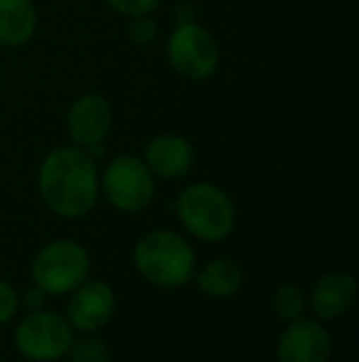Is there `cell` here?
<instances>
[{
	"label": "cell",
	"mask_w": 359,
	"mask_h": 362,
	"mask_svg": "<svg viewBox=\"0 0 359 362\" xmlns=\"http://www.w3.org/2000/svg\"><path fill=\"white\" fill-rule=\"evenodd\" d=\"M42 202L64 219L89 215L99 202V165L87 148L59 146L44 156L37 170Z\"/></svg>",
	"instance_id": "cell-1"
},
{
	"label": "cell",
	"mask_w": 359,
	"mask_h": 362,
	"mask_svg": "<svg viewBox=\"0 0 359 362\" xmlns=\"http://www.w3.org/2000/svg\"><path fill=\"white\" fill-rule=\"evenodd\" d=\"M133 264L140 276L153 286L180 288L195 276L197 254L182 234L173 229H153L138 239Z\"/></svg>",
	"instance_id": "cell-2"
},
{
	"label": "cell",
	"mask_w": 359,
	"mask_h": 362,
	"mask_svg": "<svg viewBox=\"0 0 359 362\" xmlns=\"http://www.w3.org/2000/svg\"><path fill=\"white\" fill-rule=\"evenodd\" d=\"M180 224L202 242H224L236 227V207L214 182H192L175 202Z\"/></svg>",
	"instance_id": "cell-3"
},
{
	"label": "cell",
	"mask_w": 359,
	"mask_h": 362,
	"mask_svg": "<svg viewBox=\"0 0 359 362\" xmlns=\"http://www.w3.org/2000/svg\"><path fill=\"white\" fill-rule=\"evenodd\" d=\"M170 67L187 81H207L221 64V47L217 37L195 20H180L165 42Z\"/></svg>",
	"instance_id": "cell-4"
},
{
	"label": "cell",
	"mask_w": 359,
	"mask_h": 362,
	"mask_svg": "<svg viewBox=\"0 0 359 362\" xmlns=\"http://www.w3.org/2000/svg\"><path fill=\"white\" fill-rule=\"evenodd\" d=\"M91 257L84 244L74 239H54L44 244L32 259V284L47 296L72 293L89 279Z\"/></svg>",
	"instance_id": "cell-5"
},
{
	"label": "cell",
	"mask_w": 359,
	"mask_h": 362,
	"mask_svg": "<svg viewBox=\"0 0 359 362\" xmlns=\"http://www.w3.org/2000/svg\"><path fill=\"white\" fill-rule=\"evenodd\" d=\"M155 180L158 177L148 170L143 158L116 156L104 173H99V190L114 210L135 215L150 207L155 197Z\"/></svg>",
	"instance_id": "cell-6"
},
{
	"label": "cell",
	"mask_w": 359,
	"mask_h": 362,
	"mask_svg": "<svg viewBox=\"0 0 359 362\" xmlns=\"http://www.w3.org/2000/svg\"><path fill=\"white\" fill-rule=\"evenodd\" d=\"M74 340V328L62 313L35 308L15 328V348L30 362H57Z\"/></svg>",
	"instance_id": "cell-7"
},
{
	"label": "cell",
	"mask_w": 359,
	"mask_h": 362,
	"mask_svg": "<svg viewBox=\"0 0 359 362\" xmlns=\"http://www.w3.org/2000/svg\"><path fill=\"white\" fill-rule=\"evenodd\" d=\"M114 126V109L104 94H82L72 101L67 111V134L74 146L79 148H96L104 144Z\"/></svg>",
	"instance_id": "cell-8"
},
{
	"label": "cell",
	"mask_w": 359,
	"mask_h": 362,
	"mask_svg": "<svg viewBox=\"0 0 359 362\" xmlns=\"http://www.w3.org/2000/svg\"><path fill=\"white\" fill-rule=\"evenodd\" d=\"M116 310L114 288L106 281H84L69 293L67 315L74 330L82 333H99L111 320Z\"/></svg>",
	"instance_id": "cell-9"
},
{
	"label": "cell",
	"mask_w": 359,
	"mask_h": 362,
	"mask_svg": "<svg viewBox=\"0 0 359 362\" xmlns=\"http://www.w3.org/2000/svg\"><path fill=\"white\" fill-rule=\"evenodd\" d=\"M332 338L317 320L296 318L288 323L276 345L278 362H327Z\"/></svg>",
	"instance_id": "cell-10"
},
{
	"label": "cell",
	"mask_w": 359,
	"mask_h": 362,
	"mask_svg": "<svg viewBox=\"0 0 359 362\" xmlns=\"http://www.w3.org/2000/svg\"><path fill=\"white\" fill-rule=\"evenodd\" d=\"M143 163L160 180H180L195 165V148L180 134H160L148 141Z\"/></svg>",
	"instance_id": "cell-11"
},
{
	"label": "cell",
	"mask_w": 359,
	"mask_h": 362,
	"mask_svg": "<svg viewBox=\"0 0 359 362\" xmlns=\"http://www.w3.org/2000/svg\"><path fill=\"white\" fill-rule=\"evenodd\" d=\"M357 303V279L347 272H330L315 281L310 291V308L320 320L347 315Z\"/></svg>",
	"instance_id": "cell-12"
},
{
	"label": "cell",
	"mask_w": 359,
	"mask_h": 362,
	"mask_svg": "<svg viewBox=\"0 0 359 362\" xmlns=\"http://www.w3.org/2000/svg\"><path fill=\"white\" fill-rule=\"evenodd\" d=\"M37 33L32 0H0V47H23Z\"/></svg>",
	"instance_id": "cell-13"
},
{
	"label": "cell",
	"mask_w": 359,
	"mask_h": 362,
	"mask_svg": "<svg viewBox=\"0 0 359 362\" xmlns=\"http://www.w3.org/2000/svg\"><path fill=\"white\" fill-rule=\"evenodd\" d=\"M192 279L197 281V288L209 298H231L244 286V269L234 259H214Z\"/></svg>",
	"instance_id": "cell-14"
},
{
	"label": "cell",
	"mask_w": 359,
	"mask_h": 362,
	"mask_svg": "<svg viewBox=\"0 0 359 362\" xmlns=\"http://www.w3.org/2000/svg\"><path fill=\"white\" fill-rule=\"evenodd\" d=\"M271 308H273V313H276V318L286 320V323H291V320H296V318H303L305 293H303V288L296 286V284H281L271 296Z\"/></svg>",
	"instance_id": "cell-15"
},
{
	"label": "cell",
	"mask_w": 359,
	"mask_h": 362,
	"mask_svg": "<svg viewBox=\"0 0 359 362\" xmlns=\"http://www.w3.org/2000/svg\"><path fill=\"white\" fill-rule=\"evenodd\" d=\"M67 355L72 362H111L109 345L94 338V333H84V338H74Z\"/></svg>",
	"instance_id": "cell-16"
},
{
	"label": "cell",
	"mask_w": 359,
	"mask_h": 362,
	"mask_svg": "<svg viewBox=\"0 0 359 362\" xmlns=\"http://www.w3.org/2000/svg\"><path fill=\"white\" fill-rule=\"evenodd\" d=\"M114 13L126 18H140V15H153L158 10L160 0H104Z\"/></svg>",
	"instance_id": "cell-17"
},
{
	"label": "cell",
	"mask_w": 359,
	"mask_h": 362,
	"mask_svg": "<svg viewBox=\"0 0 359 362\" xmlns=\"http://www.w3.org/2000/svg\"><path fill=\"white\" fill-rule=\"evenodd\" d=\"M128 37L135 45H150L158 37V25L153 23L150 15H140V18H130Z\"/></svg>",
	"instance_id": "cell-18"
},
{
	"label": "cell",
	"mask_w": 359,
	"mask_h": 362,
	"mask_svg": "<svg viewBox=\"0 0 359 362\" xmlns=\"http://www.w3.org/2000/svg\"><path fill=\"white\" fill-rule=\"evenodd\" d=\"M20 308V296L18 291L10 286L8 281L0 279V325H5L8 320H13V315Z\"/></svg>",
	"instance_id": "cell-19"
},
{
	"label": "cell",
	"mask_w": 359,
	"mask_h": 362,
	"mask_svg": "<svg viewBox=\"0 0 359 362\" xmlns=\"http://www.w3.org/2000/svg\"><path fill=\"white\" fill-rule=\"evenodd\" d=\"M44 291L42 288H37V286H32V288H28L25 291V305H30V308H42V303H44Z\"/></svg>",
	"instance_id": "cell-20"
},
{
	"label": "cell",
	"mask_w": 359,
	"mask_h": 362,
	"mask_svg": "<svg viewBox=\"0 0 359 362\" xmlns=\"http://www.w3.org/2000/svg\"><path fill=\"white\" fill-rule=\"evenodd\" d=\"M3 86H5V81H3V72H0V94H3Z\"/></svg>",
	"instance_id": "cell-21"
},
{
	"label": "cell",
	"mask_w": 359,
	"mask_h": 362,
	"mask_svg": "<svg viewBox=\"0 0 359 362\" xmlns=\"http://www.w3.org/2000/svg\"><path fill=\"white\" fill-rule=\"evenodd\" d=\"M0 362H5V360H3V358H0Z\"/></svg>",
	"instance_id": "cell-22"
}]
</instances>
